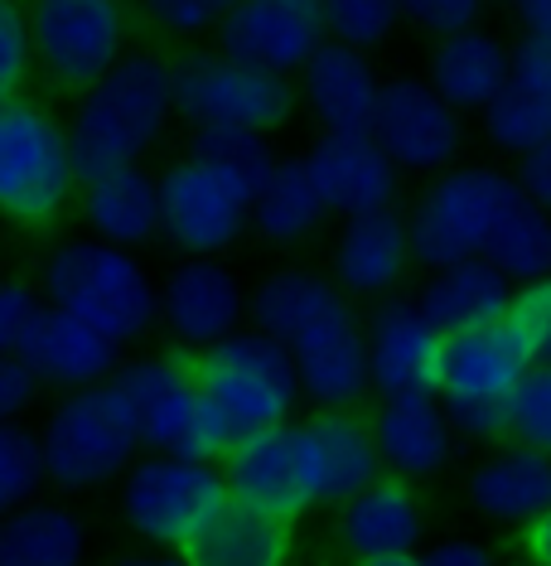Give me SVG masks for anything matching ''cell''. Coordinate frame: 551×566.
Segmentation results:
<instances>
[{"instance_id": "6da1fadb", "label": "cell", "mask_w": 551, "mask_h": 566, "mask_svg": "<svg viewBox=\"0 0 551 566\" xmlns=\"http://www.w3.org/2000/svg\"><path fill=\"white\" fill-rule=\"evenodd\" d=\"M174 112V63L156 54H126L107 78H97L78 93V107L68 117L73 160L83 185L112 170H131L156 150Z\"/></svg>"}, {"instance_id": "7a4b0ae2", "label": "cell", "mask_w": 551, "mask_h": 566, "mask_svg": "<svg viewBox=\"0 0 551 566\" xmlns=\"http://www.w3.org/2000/svg\"><path fill=\"white\" fill-rule=\"evenodd\" d=\"M44 301L54 311L107 334L112 344H136L160 325V286L136 252L102 238H63L44 256Z\"/></svg>"}, {"instance_id": "3957f363", "label": "cell", "mask_w": 551, "mask_h": 566, "mask_svg": "<svg viewBox=\"0 0 551 566\" xmlns=\"http://www.w3.org/2000/svg\"><path fill=\"white\" fill-rule=\"evenodd\" d=\"M522 203L528 199H522L518 175L498 170V165H455V170L435 175L416 209L406 213L416 266L441 272V266L489 256Z\"/></svg>"}, {"instance_id": "277c9868", "label": "cell", "mask_w": 551, "mask_h": 566, "mask_svg": "<svg viewBox=\"0 0 551 566\" xmlns=\"http://www.w3.org/2000/svg\"><path fill=\"white\" fill-rule=\"evenodd\" d=\"M83 189L73 136L40 97H6L0 107V203L24 233L54 228Z\"/></svg>"}, {"instance_id": "5b68a950", "label": "cell", "mask_w": 551, "mask_h": 566, "mask_svg": "<svg viewBox=\"0 0 551 566\" xmlns=\"http://www.w3.org/2000/svg\"><path fill=\"white\" fill-rule=\"evenodd\" d=\"M121 392L131 397L140 421V446L146 455H184V460H218L233 450V431L209 402L194 368V354L170 349L150 354L136 364H121L117 373Z\"/></svg>"}, {"instance_id": "8992f818", "label": "cell", "mask_w": 551, "mask_h": 566, "mask_svg": "<svg viewBox=\"0 0 551 566\" xmlns=\"http://www.w3.org/2000/svg\"><path fill=\"white\" fill-rule=\"evenodd\" d=\"M194 368L209 402L233 431V441H247V436L272 427H290V411L305 397L290 344H280L276 334L256 325L194 354Z\"/></svg>"}, {"instance_id": "52a82bcc", "label": "cell", "mask_w": 551, "mask_h": 566, "mask_svg": "<svg viewBox=\"0 0 551 566\" xmlns=\"http://www.w3.org/2000/svg\"><path fill=\"white\" fill-rule=\"evenodd\" d=\"M44 465H49V484L59 489H102L117 474L136 465L140 446V421L131 397L121 392V382H102V388H83V392H63V402L49 411L44 431Z\"/></svg>"}, {"instance_id": "ba28073f", "label": "cell", "mask_w": 551, "mask_h": 566, "mask_svg": "<svg viewBox=\"0 0 551 566\" xmlns=\"http://www.w3.org/2000/svg\"><path fill=\"white\" fill-rule=\"evenodd\" d=\"M532 368L537 354L512 319L455 334L445 344V373H441V402L451 411L455 431L469 436V441H508L512 397H518Z\"/></svg>"}, {"instance_id": "9c48e42d", "label": "cell", "mask_w": 551, "mask_h": 566, "mask_svg": "<svg viewBox=\"0 0 551 566\" xmlns=\"http://www.w3.org/2000/svg\"><path fill=\"white\" fill-rule=\"evenodd\" d=\"M233 504L223 465L184 455H146L126 470L121 518L150 547L184 552L218 523V513Z\"/></svg>"}, {"instance_id": "30bf717a", "label": "cell", "mask_w": 551, "mask_h": 566, "mask_svg": "<svg viewBox=\"0 0 551 566\" xmlns=\"http://www.w3.org/2000/svg\"><path fill=\"white\" fill-rule=\"evenodd\" d=\"M300 87L227 54H189L174 63V112L189 132H256L272 136L296 117Z\"/></svg>"}, {"instance_id": "8fae6325", "label": "cell", "mask_w": 551, "mask_h": 566, "mask_svg": "<svg viewBox=\"0 0 551 566\" xmlns=\"http://www.w3.org/2000/svg\"><path fill=\"white\" fill-rule=\"evenodd\" d=\"M165 242L184 256H223L252 233L256 185L223 160L189 150L160 170Z\"/></svg>"}, {"instance_id": "7c38bea8", "label": "cell", "mask_w": 551, "mask_h": 566, "mask_svg": "<svg viewBox=\"0 0 551 566\" xmlns=\"http://www.w3.org/2000/svg\"><path fill=\"white\" fill-rule=\"evenodd\" d=\"M24 6L40 69L63 93H87L126 59L131 24L121 0H24Z\"/></svg>"}, {"instance_id": "4fadbf2b", "label": "cell", "mask_w": 551, "mask_h": 566, "mask_svg": "<svg viewBox=\"0 0 551 566\" xmlns=\"http://www.w3.org/2000/svg\"><path fill=\"white\" fill-rule=\"evenodd\" d=\"M373 136L402 175H445L455 170L459 150H465L459 112L431 83H416V78L382 83Z\"/></svg>"}, {"instance_id": "5bb4252c", "label": "cell", "mask_w": 551, "mask_h": 566, "mask_svg": "<svg viewBox=\"0 0 551 566\" xmlns=\"http://www.w3.org/2000/svg\"><path fill=\"white\" fill-rule=\"evenodd\" d=\"M252 315V295L242 291L237 272L223 256H184L160 281V329L174 349L203 354L242 329Z\"/></svg>"}, {"instance_id": "9a60e30c", "label": "cell", "mask_w": 551, "mask_h": 566, "mask_svg": "<svg viewBox=\"0 0 551 566\" xmlns=\"http://www.w3.org/2000/svg\"><path fill=\"white\" fill-rule=\"evenodd\" d=\"M325 40V0H242L213 30L218 54L266 73H286V78H296Z\"/></svg>"}, {"instance_id": "2e32d148", "label": "cell", "mask_w": 551, "mask_h": 566, "mask_svg": "<svg viewBox=\"0 0 551 566\" xmlns=\"http://www.w3.org/2000/svg\"><path fill=\"white\" fill-rule=\"evenodd\" d=\"M300 431V455H305V480H310V499L319 504H349L363 489H373L388 465L373 436V417L363 411H310L296 421Z\"/></svg>"}, {"instance_id": "e0dca14e", "label": "cell", "mask_w": 551, "mask_h": 566, "mask_svg": "<svg viewBox=\"0 0 551 566\" xmlns=\"http://www.w3.org/2000/svg\"><path fill=\"white\" fill-rule=\"evenodd\" d=\"M368 368H373L378 397L402 392H441L445 373V334L431 325L426 311L406 295H388L368 315Z\"/></svg>"}, {"instance_id": "ac0fdd59", "label": "cell", "mask_w": 551, "mask_h": 566, "mask_svg": "<svg viewBox=\"0 0 551 566\" xmlns=\"http://www.w3.org/2000/svg\"><path fill=\"white\" fill-rule=\"evenodd\" d=\"M305 165H310L329 213L343 218V223L368 213H388L396 203L402 170L378 146L373 132H319L305 146Z\"/></svg>"}, {"instance_id": "d6986e66", "label": "cell", "mask_w": 551, "mask_h": 566, "mask_svg": "<svg viewBox=\"0 0 551 566\" xmlns=\"http://www.w3.org/2000/svg\"><path fill=\"white\" fill-rule=\"evenodd\" d=\"M223 474H227V489H233L237 504H252V509L272 513V518L296 523L305 509H315L296 421L237 441L223 455Z\"/></svg>"}, {"instance_id": "ffe728a7", "label": "cell", "mask_w": 551, "mask_h": 566, "mask_svg": "<svg viewBox=\"0 0 551 566\" xmlns=\"http://www.w3.org/2000/svg\"><path fill=\"white\" fill-rule=\"evenodd\" d=\"M296 87L310 117L319 122V132H373L382 78L368 49L325 40L319 54L296 73Z\"/></svg>"}, {"instance_id": "44dd1931", "label": "cell", "mask_w": 551, "mask_h": 566, "mask_svg": "<svg viewBox=\"0 0 551 566\" xmlns=\"http://www.w3.org/2000/svg\"><path fill=\"white\" fill-rule=\"evenodd\" d=\"M416 252H412V228L406 218L388 209V213H368V218H349L335 238V256H329V276L339 281L358 301H388L396 286L412 272Z\"/></svg>"}, {"instance_id": "7402d4cb", "label": "cell", "mask_w": 551, "mask_h": 566, "mask_svg": "<svg viewBox=\"0 0 551 566\" xmlns=\"http://www.w3.org/2000/svg\"><path fill=\"white\" fill-rule=\"evenodd\" d=\"M373 436H378L388 474H402V480L416 484L451 465L459 431L441 402V392H402V397H382L378 402Z\"/></svg>"}, {"instance_id": "603a6c76", "label": "cell", "mask_w": 551, "mask_h": 566, "mask_svg": "<svg viewBox=\"0 0 551 566\" xmlns=\"http://www.w3.org/2000/svg\"><path fill=\"white\" fill-rule=\"evenodd\" d=\"M20 358L40 373L44 388L59 392L102 388V382H112L121 373V344H112L107 334L73 319L68 311H54V305L40 315V325L24 334Z\"/></svg>"}, {"instance_id": "cb8c5ba5", "label": "cell", "mask_w": 551, "mask_h": 566, "mask_svg": "<svg viewBox=\"0 0 551 566\" xmlns=\"http://www.w3.org/2000/svg\"><path fill=\"white\" fill-rule=\"evenodd\" d=\"M300 368V392L315 402V411H353L373 388L368 368V334L353 315L329 319L290 344Z\"/></svg>"}, {"instance_id": "d4e9b609", "label": "cell", "mask_w": 551, "mask_h": 566, "mask_svg": "<svg viewBox=\"0 0 551 566\" xmlns=\"http://www.w3.org/2000/svg\"><path fill=\"white\" fill-rule=\"evenodd\" d=\"M469 499L489 523L504 527L537 523L542 513H551V455L504 441L469 470Z\"/></svg>"}, {"instance_id": "484cf974", "label": "cell", "mask_w": 551, "mask_h": 566, "mask_svg": "<svg viewBox=\"0 0 551 566\" xmlns=\"http://www.w3.org/2000/svg\"><path fill=\"white\" fill-rule=\"evenodd\" d=\"M512 295H518V286L498 272L489 256H474V262H455V266L431 272L416 305L426 311V319L445 339H455V334L489 329L498 319H508Z\"/></svg>"}, {"instance_id": "4316f807", "label": "cell", "mask_w": 551, "mask_h": 566, "mask_svg": "<svg viewBox=\"0 0 551 566\" xmlns=\"http://www.w3.org/2000/svg\"><path fill=\"white\" fill-rule=\"evenodd\" d=\"M83 223L93 238L112 242V248H146V242L165 238V199H160V175L146 165L131 170H112L83 185Z\"/></svg>"}, {"instance_id": "83f0119b", "label": "cell", "mask_w": 551, "mask_h": 566, "mask_svg": "<svg viewBox=\"0 0 551 566\" xmlns=\"http://www.w3.org/2000/svg\"><path fill=\"white\" fill-rule=\"evenodd\" d=\"M421 533H426L421 499H416L412 480H402V474H382L373 489H363L358 499H349L339 513V543L349 547L358 562L416 552Z\"/></svg>"}, {"instance_id": "f1b7e54d", "label": "cell", "mask_w": 551, "mask_h": 566, "mask_svg": "<svg viewBox=\"0 0 551 566\" xmlns=\"http://www.w3.org/2000/svg\"><path fill=\"white\" fill-rule=\"evenodd\" d=\"M518 78L512 49L489 30H469L431 49L426 83L451 102L455 112H484L504 87Z\"/></svg>"}, {"instance_id": "f546056e", "label": "cell", "mask_w": 551, "mask_h": 566, "mask_svg": "<svg viewBox=\"0 0 551 566\" xmlns=\"http://www.w3.org/2000/svg\"><path fill=\"white\" fill-rule=\"evenodd\" d=\"M343 315H353L349 291H343L335 276L305 272V266L266 276L262 286L252 291V325L276 334L280 344H296L310 329L329 325V319H343Z\"/></svg>"}, {"instance_id": "4dcf8cb0", "label": "cell", "mask_w": 551, "mask_h": 566, "mask_svg": "<svg viewBox=\"0 0 551 566\" xmlns=\"http://www.w3.org/2000/svg\"><path fill=\"white\" fill-rule=\"evenodd\" d=\"M290 527L286 518L252 509V504H227L218 523L203 537L184 547L189 566H290Z\"/></svg>"}, {"instance_id": "1f68e13d", "label": "cell", "mask_w": 551, "mask_h": 566, "mask_svg": "<svg viewBox=\"0 0 551 566\" xmlns=\"http://www.w3.org/2000/svg\"><path fill=\"white\" fill-rule=\"evenodd\" d=\"M329 218V203L319 195L305 156H290L276 165V175L256 189V209H252V233L266 248H300L310 242Z\"/></svg>"}, {"instance_id": "d6a6232c", "label": "cell", "mask_w": 551, "mask_h": 566, "mask_svg": "<svg viewBox=\"0 0 551 566\" xmlns=\"http://www.w3.org/2000/svg\"><path fill=\"white\" fill-rule=\"evenodd\" d=\"M87 527L63 504H24L0 527V566H83Z\"/></svg>"}, {"instance_id": "836d02e7", "label": "cell", "mask_w": 551, "mask_h": 566, "mask_svg": "<svg viewBox=\"0 0 551 566\" xmlns=\"http://www.w3.org/2000/svg\"><path fill=\"white\" fill-rule=\"evenodd\" d=\"M479 117H484V136H489V146L522 160L528 150H537L542 140H551V93L547 87H532V83L512 78L504 93L479 112Z\"/></svg>"}, {"instance_id": "e575fe53", "label": "cell", "mask_w": 551, "mask_h": 566, "mask_svg": "<svg viewBox=\"0 0 551 566\" xmlns=\"http://www.w3.org/2000/svg\"><path fill=\"white\" fill-rule=\"evenodd\" d=\"M489 262L504 272L512 286H532V281L551 276V213L537 203H522L508 218V228L489 248Z\"/></svg>"}, {"instance_id": "d590c367", "label": "cell", "mask_w": 551, "mask_h": 566, "mask_svg": "<svg viewBox=\"0 0 551 566\" xmlns=\"http://www.w3.org/2000/svg\"><path fill=\"white\" fill-rule=\"evenodd\" d=\"M44 480H49V465H44L40 431H30L24 421H6L0 427V504L10 513L34 504Z\"/></svg>"}, {"instance_id": "8d00e7d4", "label": "cell", "mask_w": 551, "mask_h": 566, "mask_svg": "<svg viewBox=\"0 0 551 566\" xmlns=\"http://www.w3.org/2000/svg\"><path fill=\"white\" fill-rule=\"evenodd\" d=\"M402 20V0H325L329 40L353 49H378Z\"/></svg>"}, {"instance_id": "74e56055", "label": "cell", "mask_w": 551, "mask_h": 566, "mask_svg": "<svg viewBox=\"0 0 551 566\" xmlns=\"http://www.w3.org/2000/svg\"><path fill=\"white\" fill-rule=\"evenodd\" d=\"M194 146L189 150H203V156L223 160L227 170H237L242 179H252L256 189L276 175L280 156L272 150V136H256V132H189Z\"/></svg>"}, {"instance_id": "f35d334b", "label": "cell", "mask_w": 551, "mask_h": 566, "mask_svg": "<svg viewBox=\"0 0 551 566\" xmlns=\"http://www.w3.org/2000/svg\"><path fill=\"white\" fill-rule=\"evenodd\" d=\"M40 63L30 30V6L24 0H0V87L6 97H24V78Z\"/></svg>"}, {"instance_id": "ab89813d", "label": "cell", "mask_w": 551, "mask_h": 566, "mask_svg": "<svg viewBox=\"0 0 551 566\" xmlns=\"http://www.w3.org/2000/svg\"><path fill=\"white\" fill-rule=\"evenodd\" d=\"M508 441L551 455V364H537L528 373V382L518 388V397H512V436Z\"/></svg>"}, {"instance_id": "60d3db41", "label": "cell", "mask_w": 551, "mask_h": 566, "mask_svg": "<svg viewBox=\"0 0 551 566\" xmlns=\"http://www.w3.org/2000/svg\"><path fill=\"white\" fill-rule=\"evenodd\" d=\"M484 10H489V0H402V20L412 24V30L431 34L435 44L479 30Z\"/></svg>"}, {"instance_id": "b9f144b4", "label": "cell", "mask_w": 551, "mask_h": 566, "mask_svg": "<svg viewBox=\"0 0 551 566\" xmlns=\"http://www.w3.org/2000/svg\"><path fill=\"white\" fill-rule=\"evenodd\" d=\"M146 10L150 24L170 34H203V30H218L242 0H136Z\"/></svg>"}, {"instance_id": "7bdbcfd3", "label": "cell", "mask_w": 551, "mask_h": 566, "mask_svg": "<svg viewBox=\"0 0 551 566\" xmlns=\"http://www.w3.org/2000/svg\"><path fill=\"white\" fill-rule=\"evenodd\" d=\"M508 319L518 325L522 339L532 344L537 364H551V276L547 281H532V286H518Z\"/></svg>"}, {"instance_id": "ee69618b", "label": "cell", "mask_w": 551, "mask_h": 566, "mask_svg": "<svg viewBox=\"0 0 551 566\" xmlns=\"http://www.w3.org/2000/svg\"><path fill=\"white\" fill-rule=\"evenodd\" d=\"M44 311H49V301H40V291L30 281H10L0 291V354H20L24 334L40 325Z\"/></svg>"}, {"instance_id": "f6af8a7d", "label": "cell", "mask_w": 551, "mask_h": 566, "mask_svg": "<svg viewBox=\"0 0 551 566\" xmlns=\"http://www.w3.org/2000/svg\"><path fill=\"white\" fill-rule=\"evenodd\" d=\"M40 388H44V378L24 364L20 354L0 358V417H6V421H24V411L34 407Z\"/></svg>"}, {"instance_id": "bcb514c9", "label": "cell", "mask_w": 551, "mask_h": 566, "mask_svg": "<svg viewBox=\"0 0 551 566\" xmlns=\"http://www.w3.org/2000/svg\"><path fill=\"white\" fill-rule=\"evenodd\" d=\"M512 175H518V185H522V199L551 213V140H542L537 150H528Z\"/></svg>"}, {"instance_id": "7dc6e473", "label": "cell", "mask_w": 551, "mask_h": 566, "mask_svg": "<svg viewBox=\"0 0 551 566\" xmlns=\"http://www.w3.org/2000/svg\"><path fill=\"white\" fill-rule=\"evenodd\" d=\"M512 63H518L522 83L551 93V34H522V44L512 49Z\"/></svg>"}, {"instance_id": "c3c4849f", "label": "cell", "mask_w": 551, "mask_h": 566, "mask_svg": "<svg viewBox=\"0 0 551 566\" xmlns=\"http://www.w3.org/2000/svg\"><path fill=\"white\" fill-rule=\"evenodd\" d=\"M426 566H494V557H489V547L469 543V537H451V543L426 552Z\"/></svg>"}, {"instance_id": "681fc988", "label": "cell", "mask_w": 551, "mask_h": 566, "mask_svg": "<svg viewBox=\"0 0 551 566\" xmlns=\"http://www.w3.org/2000/svg\"><path fill=\"white\" fill-rule=\"evenodd\" d=\"M518 543H522V552H528L532 566H551V513H542L537 523L522 527Z\"/></svg>"}, {"instance_id": "f907efd6", "label": "cell", "mask_w": 551, "mask_h": 566, "mask_svg": "<svg viewBox=\"0 0 551 566\" xmlns=\"http://www.w3.org/2000/svg\"><path fill=\"white\" fill-rule=\"evenodd\" d=\"M522 34H551V0H512Z\"/></svg>"}, {"instance_id": "816d5d0a", "label": "cell", "mask_w": 551, "mask_h": 566, "mask_svg": "<svg viewBox=\"0 0 551 566\" xmlns=\"http://www.w3.org/2000/svg\"><path fill=\"white\" fill-rule=\"evenodd\" d=\"M117 566H189L184 552H156V557H126Z\"/></svg>"}, {"instance_id": "f5cc1de1", "label": "cell", "mask_w": 551, "mask_h": 566, "mask_svg": "<svg viewBox=\"0 0 551 566\" xmlns=\"http://www.w3.org/2000/svg\"><path fill=\"white\" fill-rule=\"evenodd\" d=\"M358 566H426V557H416V552H402V557H368Z\"/></svg>"}]
</instances>
